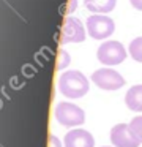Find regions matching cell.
Returning <instances> with one entry per match:
<instances>
[{"instance_id": "cell-1", "label": "cell", "mask_w": 142, "mask_h": 147, "mask_svg": "<svg viewBox=\"0 0 142 147\" xmlns=\"http://www.w3.org/2000/svg\"><path fill=\"white\" fill-rule=\"evenodd\" d=\"M59 90L68 98H81L88 92V79L77 70H68L60 76Z\"/></svg>"}, {"instance_id": "cell-2", "label": "cell", "mask_w": 142, "mask_h": 147, "mask_svg": "<svg viewBox=\"0 0 142 147\" xmlns=\"http://www.w3.org/2000/svg\"><path fill=\"white\" fill-rule=\"evenodd\" d=\"M96 57H98V60H100L101 63L107 65V67L120 65L126 59V49L120 41L109 40V41H104L103 45L98 48Z\"/></svg>"}, {"instance_id": "cell-3", "label": "cell", "mask_w": 142, "mask_h": 147, "mask_svg": "<svg viewBox=\"0 0 142 147\" xmlns=\"http://www.w3.org/2000/svg\"><path fill=\"white\" fill-rule=\"evenodd\" d=\"M55 119L63 127H79L85 122V112L73 103L62 101L55 106Z\"/></svg>"}, {"instance_id": "cell-4", "label": "cell", "mask_w": 142, "mask_h": 147, "mask_svg": "<svg viewBox=\"0 0 142 147\" xmlns=\"http://www.w3.org/2000/svg\"><path fill=\"white\" fill-rule=\"evenodd\" d=\"M115 30V22L106 14H92L87 19V32L93 40H106Z\"/></svg>"}, {"instance_id": "cell-5", "label": "cell", "mask_w": 142, "mask_h": 147, "mask_svg": "<svg viewBox=\"0 0 142 147\" xmlns=\"http://www.w3.org/2000/svg\"><path fill=\"white\" fill-rule=\"evenodd\" d=\"M92 81L95 82V86L103 90H118L125 86L123 76L118 71L110 70V68H101V70L93 71Z\"/></svg>"}, {"instance_id": "cell-6", "label": "cell", "mask_w": 142, "mask_h": 147, "mask_svg": "<svg viewBox=\"0 0 142 147\" xmlns=\"http://www.w3.org/2000/svg\"><path fill=\"white\" fill-rule=\"evenodd\" d=\"M85 40V30L82 22L74 16H68L63 24L62 32V43H82Z\"/></svg>"}, {"instance_id": "cell-7", "label": "cell", "mask_w": 142, "mask_h": 147, "mask_svg": "<svg viewBox=\"0 0 142 147\" xmlns=\"http://www.w3.org/2000/svg\"><path fill=\"white\" fill-rule=\"evenodd\" d=\"M110 142L115 147H139L141 144L126 123H118L110 130Z\"/></svg>"}, {"instance_id": "cell-8", "label": "cell", "mask_w": 142, "mask_h": 147, "mask_svg": "<svg viewBox=\"0 0 142 147\" xmlns=\"http://www.w3.org/2000/svg\"><path fill=\"white\" fill-rule=\"evenodd\" d=\"M95 139L92 133L81 128L71 130L65 134V147H93Z\"/></svg>"}, {"instance_id": "cell-9", "label": "cell", "mask_w": 142, "mask_h": 147, "mask_svg": "<svg viewBox=\"0 0 142 147\" xmlns=\"http://www.w3.org/2000/svg\"><path fill=\"white\" fill-rule=\"evenodd\" d=\"M117 0H84V7L90 13L101 14V13H110L115 8Z\"/></svg>"}, {"instance_id": "cell-10", "label": "cell", "mask_w": 142, "mask_h": 147, "mask_svg": "<svg viewBox=\"0 0 142 147\" xmlns=\"http://www.w3.org/2000/svg\"><path fill=\"white\" fill-rule=\"evenodd\" d=\"M125 103L131 111L141 112L142 111V84L133 86L125 95Z\"/></svg>"}, {"instance_id": "cell-11", "label": "cell", "mask_w": 142, "mask_h": 147, "mask_svg": "<svg viewBox=\"0 0 142 147\" xmlns=\"http://www.w3.org/2000/svg\"><path fill=\"white\" fill-rule=\"evenodd\" d=\"M129 55L136 62L142 63V36H137L129 43Z\"/></svg>"}, {"instance_id": "cell-12", "label": "cell", "mask_w": 142, "mask_h": 147, "mask_svg": "<svg viewBox=\"0 0 142 147\" xmlns=\"http://www.w3.org/2000/svg\"><path fill=\"white\" fill-rule=\"evenodd\" d=\"M129 130L133 131L136 139L139 142H142V115H137V117H134L129 122Z\"/></svg>"}, {"instance_id": "cell-13", "label": "cell", "mask_w": 142, "mask_h": 147, "mask_svg": "<svg viewBox=\"0 0 142 147\" xmlns=\"http://www.w3.org/2000/svg\"><path fill=\"white\" fill-rule=\"evenodd\" d=\"M69 62H71L69 54L65 51V49H60L59 57H57V70H65V68L69 65Z\"/></svg>"}, {"instance_id": "cell-14", "label": "cell", "mask_w": 142, "mask_h": 147, "mask_svg": "<svg viewBox=\"0 0 142 147\" xmlns=\"http://www.w3.org/2000/svg\"><path fill=\"white\" fill-rule=\"evenodd\" d=\"M49 147H63V146H62V142H60V139L57 136L49 134Z\"/></svg>"}, {"instance_id": "cell-15", "label": "cell", "mask_w": 142, "mask_h": 147, "mask_svg": "<svg viewBox=\"0 0 142 147\" xmlns=\"http://www.w3.org/2000/svg\"><path fill=\"white\" fill-rule=\"evenodd\" d=\"M129 2H131V5L136 8V10L142 11V0H129Z\"/></svg>"}, {"instance_id": "cell-16", "label": "cell", "mask_w": 142, "mask_h": 147, "mask_svg": "<svg viewBox=\"0 0 142 147\" xmlns=\"http://www.w3.org/2000/svg\"><path fill=\"white\" fill-rule=\"evenodd\" d=\"M76 5H77V0H69V7H68V13H73V11H74Z\"/></svg>"}]
</instances>
